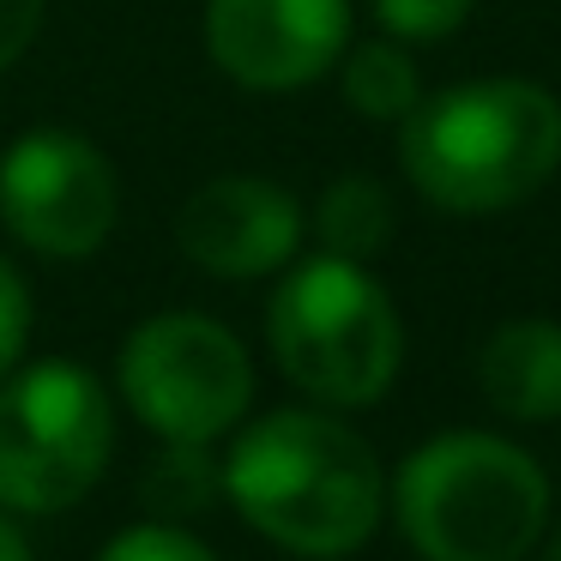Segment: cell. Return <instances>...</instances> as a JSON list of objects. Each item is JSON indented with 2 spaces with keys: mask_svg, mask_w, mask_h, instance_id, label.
I'll return each instance as SVG.
<instances>
[{
  "mask_svg": "<svg viewBox=\"0 0 561 561\" xmlns=\"http://www.w3.org/2000/svg\"><path fill=\"white\" fill-rule=\"evenodd\" d=\"M320 254L339 260H375L392 242V194L368 175H339L314 206Z\"/></svg>",
  "mask_w": 561,
  "mask_h": 561,
  "instance_id": "12",
  "label": "cell"
},
{
  "mask_svg": "<svg viewBox=\"0 0 561 561\" xmlns=\"http://www.w3.org/2000/svg\"><path fill=\"white\" fill-rule=\"evenodd\" d=\"M122 399L163 440H218L254 404V363L211 314H151L122 344Z\"/></svg>",
  "mask_w": 561,
  "mask_h": 561,
  "instance_id": "6",
  "label": "cell"
},
{
  "mask_svg": "<svg viewBox=\"0 0 561 561\" xmlns=\"http://www.w3.org/2000/svg\"><path fill=\"white\" fill-rule=\"evenodd\" d=\"M344 98L368 122H404L423 103V79H416V61L399 43H368L344 67Z\"/></svg>",
  "mask_w": 561,
  "mask_h": 561,
  "instance_id": "13",
  "label": "cell"
},
{
  "mask_svg": "<svg viewBox=\"0 0 561 561\" xmlns=\"http://www.w3.org/2000/svg\"><path fill=\"white\" fill-rule=\"evenodd\" d=\"M98 561H218V556H211L194 531H182V525L151 519V525H134V531L110 537Z\"/></svg>",
  "mask_w": 561,
  "mask_h": 561,
  "instance_id": "15",
  "label": "cell"
},
{
  "mask_svg": "<svg viewBox=\"0 0 561 561\" xmlns=\"http://www.w3.org/2000/svg\"><path fill=\"white\" fill-rule=\"evenodd\" d=\"M0 561H37V556H31V543H25V531H19L7 513H0Z\"/></svg>",
  "mask_w": 561,
  "mask_h": 561,
  "instance_id": "18",
  "label": "cell"
},
{
  "mask_svg": "<svg viewBox=\"0 0 561 561\" xmlns=\"http://www.w3.org/2000/svg\"><path fill=\"white\" fill-rule=\"evenodd\" d=\"M37 25H43V0H0V73L31 49Z\"/></svg>",
  "mask_w": 561,
  "mask_h": 561,
  "instance_id": "17",
  "label": "cell"
},
{
  "mask_svg": "<svg viewBox=\"0 0 561 561\" xmlns=\"http://www.w3.org/2000/svg\"><path fill=\"white\" fill-rule=\"evenodd\" d=\"M266 339L278 368L332 411H363L387 399L404 363V327L392 296L363 260L314 254L284 272L266 308Z\"/></svg>",
  "mask_w": 561,
  "mask_h": 561,
  "instance_id": "4",
  "label": "cell"
},
{
  "mask_svg": "<svg viewBox=\"0 0 561 561\" xmlns=\"http://www.w3.org/2000/svg\"><path fill=\"white\" fill-rule=\"evenodd\" d=\"M25 344H31V290H25V278L0 260V380L19 368Z\"/></svg>",
  "mask_w": 561,
  "mask_h": 561,
  "instance_id": "16",
  "label": "cell"
},
{
  "mask_svg": "<svg viewBox=\"0 0 561 561\" xmlns=\"http://www.w3.org/2000/svg\"><path fill=\"white\" fill-rule=\"evenodd\" d=\"M399 158L411 187L453 218H489L556 175L561 103L531 79H477L404 115Z\"/></svg>",
  "mask_w": 561,
  "mask_h": 561,
  "instance_id": "2",
  "label": "cell"
},
{
  "mask_svg": "<svg viewBox=\"0 0 561 561\" xmlns=\"http://www.w3.org/2000/svg\"><path fill=\"white\" fill-rule=\"evenodd\" d=\"M139 501L163 525L211 513L224 501V459H211V440H163V453L139 477Z\"/></svg>",
  "mask_w": 561,
  "mask_h": 561,
  "instance_id": "11",
  "label": "cell"
},
{
  "mask_svg": "<svg viewBox=\"0 0 561 561\" xmlns=\"http://www.w3.org/2000/svg\"><path fill=\"white\" fill-rule=\"evenodd\" d=\"M115 453V411L79 363H31L0 380V507L67 513Z\"/></svg>",
  "mask_w": 561,
  "mask_h": 561,
  "instance_id": "5",
  "label": "cell"
},
{
  "mask_svg": "<svg viewBox=\"0 0 561 561\" xmlns=\"http://www.w3.org/2000/svg\"><path fill=\"white\" fill-rule=\"evenodd\" d=\"M477 387L507 423H561V327L507 320L477 356Z\"/></svg>",
  "mask_w": 561,
  "mask_h": 561,
  "instance_id": "10",
  "label": "cell"
},
{
  "mask_svg": "<svg viewBox=\"0 0 561 561\" xmlns=\"http://www.w3.org/2000/svg\"><path fill=\"white\" fill-rule=\"evenodd\" d=\"M224 495L266 543L302 561H339L375 537L387 477L356 428L327 411H272L236 435Z\"/></svg>",
  "mask_w": 561,
  "mask_h": 561,
  "instance_id": "1",
  "label": "cell"
},
{
  "mask_svg": "<svg viewBox=\"0 0 561 561\" xmlns=\"http://www.w3.org/2000/svg\"><path fill=\"white\" fill-rule=\"evenodd\" d=\"M122 187L91 139L37 127L0 158V224L43 260H85L110 242Z\"/></svg>",
  "mask_w": 561,
  "mask_h": 561,
  "instance_id": "7",
  "label": "cell"
},
{
  "mask_svg": "<svg viewBox=\"0 0 561 561\" xmlns=\"http://www.w3.org/2000/svg\"><path fill=\"white\" fill-rule=\"evenodd\" d=\"M549 561H561V531H556V543H549Z\"/></svg>",
  "mask_w": 561,
  "mask_h": 561,
  "instance_id": "19",
  "label": "cell"
},
{
  "mask_svg": "<svg viewBox=\"0 0 561 561\" xmlns=\"http://www.w3.org/2000/svg\"><path fill=\"white\" fill-rule=\"evenodd\" d=\"M175 242L211 278H266L302 248V206L278 182L218 175L182 206Z\"/></svg>",
  "mask_w": 561,
  "mask_h": 561,
  "instance_id": "9",
  "label": "cell"
},
{
  "mask_svg": "<svg viewBox=\"0 0 561 561\" xmlns=\"http://www.w3.org/2000/svg\"><path fill=\"white\" fill-rule=\"evenodd\" d=\"M477 0H375V19L404 43H440L471 19Z\"/></svg>",
  "mask_w": 561,
  "mask_h": 561,
  "instance_id": "14",
  "label": "cell"
},
{
  "mask_svg": "<svg viewBox=\"0 0 561 561\" xmlns=\"http://www.w3.org/2000/svg\"><path fill=\"white\" fill-rule=\"evenodd\" d=\"M392 513L423 561H525L549 525V477L513 440L453 428L399 465Z\"/></svg>",
  "mask_w": 561,
  "mask_h": 561,
  "instance_id": "3",
  "label": "cell"
},
{
  "mask_svg": "<svg viewBox=\"0 0 561 561\" xmlns=\"http://www.w3.org/2000/svg\"><path fill=\"white\" fill-rule=\"evenodd\" d=\"M351 43V0H211L206 49L236 85H314Z\"/></svg>",
  "mask_w": 561,
  "mask_h": 561,
  "instance_id": "8",
  "label": "cell"
}]
</instances>
